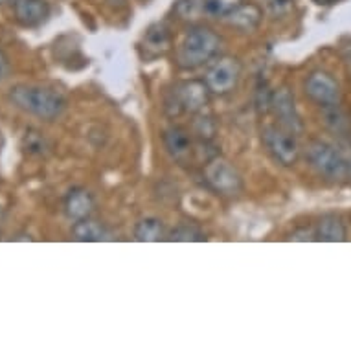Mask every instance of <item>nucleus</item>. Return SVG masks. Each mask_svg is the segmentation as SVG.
<instances>
[{
	"label": "nucleus",
	"instance_id": "obj_18",
	"mask_svg": "<svg viewBox=\"0 0 351 351\" xmlns=\"http://www.w3.org/2000/svg\"><path fill=\"white\" fill-rule=\"evenodd\" d=\"M243 0H202V10L212 17L225 19L232 10H236Z\"/></svg>",
	"mask_w": 351,
	"mask_h": 351
},
{
	"label": "nucleus",
	"instance_id": "obj_17",
	"mask_svg": "<svg viewBox=\"0 0 351 351\" xmlns=\"http://www.w3.org/2000/svg\"><path fill=\"white\" fill-rule=\"evenodd\" d=\"M145 45H147V50H155V53H160L164 50H167L169 34H167L166 26L156 24V26L149 28L147 35H145Z\"/></svg>",
	"mask_w": 351,
	"mask_h": 351
},
{
	"label": "nucleus",
	"instance_id": "obj_11",
	"mask_svg": "<svg viewBox=\"0 0 351 351\" xmlns=\"http://www.w3.org/2000/svg\"><path fill=\"white\" fill-rule=\"evenodd\" d=\"M164 145H166L167 153L171 155L173 160L186 164L191 158L193 153V144L188 131H184L182 127H169L164 131Z\"/></svg>",
	"mask_w": 351,
	"mask_h": 351
},
{
	"label": "nucleus",
	"instance_id": "obj_22",
	"mask_svg": "<svg viewBox=\"0 0 351 351\" xmlns=\"http://www.w3.org/2000/svg\"><path fill=\"white\" fill-rule=\"evenodd\" d=\"M24 142H26V149H28L29 153H39V155H43L45 149H48L47 140L43 138L39 133H34V131H28V133H26Z\"/></svg>",
	"mask_w": 351,
	"mask_h": 351
},
{
	"label": "nucleus",
	"instance_id": "obj_6",
	"mask_svg": "<svg viewBox=\"0 0 351 351\" xmlns=\"http://www.w3.org/2000/svg\"><path fill=\"white\" fill-rule=\"evenodd\" d=\"M204 180L213 191L225 197L239 195L243 190L241 175L237 173V169L230 162L223 160V158H213L212 162H208L206 169H204Z\"/></svg>",
	"mask_w": 351,
	"mask_h": 351
},
{
	"label": "nucleus",
	"instance_id": "obj_13",
	"mask_svg": "<svg viewBox=\"0 0 351 351\" xmlns=\"http://www.w3.org/2000/svg\"><path fill=\"white\" fill-rule=\"evenodd\" d=\"M94 206H96V202H94L93 193L85 188H74L64 199V213L72 221L90 217Z\"/></svg>",
	"mask_w": 351,
	"mask_h": 351
},
{
	"label": "nucleus",
	"instance_id": "obj_3",
	"mask_svg": "<svg viewBox=\"0 0 351 351\" xmlns=\"http://www.w3.org/2000/svg\"><path fill=\"white\" fill-rule=\"evenodd\" d=\"M307 162L315 171L331 182H340L351 173V164L335 145L317 140L307 145Z\"/></svg>",
	"mask_w": 351,
	"mask_h": 351
},
{
	"label": "nucleus",
	"instance_id": "obj_7",
	"mask_svg": "<svg viewBox=\"0 0 351 351\" xmlns=\"http://www.w3.org/2000/svg\"><path fill=\"white\" fill-rule=\"evenodd\" d=\"M241 80V63L236 58H221L208 69L204 81L210 93L226 96L234 93Z\"/></svg>",
	"mask_w": 351,
	"mask_h": 351
},
{
	"label": "nucleus",
	"instance_id": "obj_1",
	"mask_svg": "<svg viewBox=\"0 0 351 351\" xmlns=\"http://www.w3.org/2000/svg\"><path fill=\"white\" fill-rule=\"evenodd\" d=\"M10 99L24 112L47 121L59 118L66 107V101L61 94L37 85H15L10 90Z\"/></svg>",
	"mask_w": 351,
	"mask_h": 351
},
{
	"label": "nucleus",
	"instance_id": "obj_25",
	"mask_svg": "<svg viewBox=\"0 0 351 351\" xmlns=\"http://www.w3.org/2000/svg\"><path fill=\"white\" fill-rule=\"evenodd\" d=\"M110 4H123V2H125V0H109Z\"/></svg>",
	"mask_w": 351,
	"mask_h": 351
},
{
	"label": "nucleus",
	"instance_id": "obj_4",
	"mask_svg": "<svg viewBox=\"0 0 351 351\" xmlns=\"http://www.w3.org/2000/svg\"><path fill=\"white\" fill-rule=\"evenodd\" d=\"M208 99H210V88L206 81H182L173 88L171 98L166 101V109L169 110V114H180V112L199 114L208 105Z\"/></svg>",
	"mask_w": 351,
	"mask_h": 351
},
{
	"label": "nucleus",
	"instance_id": "obj_26",
	"mask_svg": "<svg viewBox=\"0 0 351 351\" xmlns=\"http://www.w3.org/2000/svg\"><path fill=\"white\" fill-rule=\"evenodd\" d=\"M15 0H0V4H13Z\"/></svg>",
	"mask_w": 351,
	"mask_h": 351
},
{
	"label": "nucleus",
	"instance_id": "obj_2",
	"mask_svg": "<svg viewBox=\"0 0 351 351\" xmlns=\"http://www.w3.org/2000/svg\"><path fill=\"white\" fill-rule=\"evenodd\" d=\"M221 37L206 26H195L186 32L184 39L177 48V66L182 70H195L210 63L219 53Z\"/></svg>",
	"mask_w": 351,
	"mask_h": 351
},
{
	"label": "nucleus",
	"instance_id": "obj_14",
	"mask_svg": "<svg viewBox=\"0 0 351 351\" xmlns=\"http://www.w3.org/2000/svg\"><path fill=\"white\" fill-rule=\"evenodd\" d=\"M72 237L75 241L83 243H101V241H110L112 234L105 228L101 223L94 221V219L86 217L81 221H74L72 226Z\"/></svg>",
	"mask_w": 351,
	"mask_h": 351
},
{
	"label": "nucleus",
	"instance_id": "obj_24",
	"mask_svg": "<svg viewBox=\"0 0 351 351\" xmlns=\"http://www.w3.org/2000/svg\"><path fill=\"white\" fill-rule=\"evenodd\" d=\"M315 4L318 6H329V4H335V2H339V0H313Z\"/></svg>",
	"mask_w": 351,
	"mask_h": 351
},
{
	"label": "nucleus",
	"instance_id": "obj_10",
	"mask_svg": "<svg viewBox=\"0 0 351 351\" xmlns=\"http://www.w3.org/2000/svg\"><path fill=\"white\" fill-rule=\"evenodd\" d=\"M13 12L19 23L26 28H39L50 17V4L47 0H15Z\"/></svg>",
	"mask_w": 351,
	"mask_h": 351
},
{
	"label": "nucleus",
	"instance_id": "obj_21",
	"mask_svg": "<svg viewBox=\"0 0 351 351\" xmlns=\"http://www.w3.org/2000/svg\"><path fill=\"white\" fill-rule=\"evenodd\" d=\"M193 129H195V134L201 140L208 142L215 136V121L210 118V116H199L193 123Z\"/></svg>",
	"mask_w": 351,
	"mask_h": 351
},
{
	"label": "nucleus",
	"instance_id": "obj_8",
	"mask_svg": "<svg viewBox=\"0 0 351 351\" xmlns=\"http://www.w3.org/2000/svg\"><path fill=\"white\" fill-rule=\"evenodd\" d=\"M305 94L318 104L324 109L329 107H339L340 98V86L339 83L328 74V72H313L307 81H305Z\"/></svg>",
	"mask_w": 351,
	"mask_h": 351
},
{
	"label": "nucleus",
	"instance_id": "obj_12",
	"mask_svg": "<svg viewBox=\"0 0 351 351\" xmlns=\"http://www.w3.org/2000/svg\"><path fill=\"white\" fill-rule=\"evenodd\" d=\"M263 19V10L254 4V2H241L236 10H232L225 17V21L232 28L239 32H254L261 24Z\"/></svg>",
	"mask_w": 351,
	"mask_h": 351
},
{
	"label": "nucleus",
	"instance_id": "obj_19",
	"mask_svg": "<svg viewBox=\"0 0 351 351\" xmlns=\"http://www.w3.org/2000/svg\"><path fill=\"white\" fill-rule=\"evenodd\" d=\"M263 8L272 19H282L293 12L294 0H263Z\"/></svg>",
	"mask_w": 351,
	"mask_h": 351
},
{
	"label": "nucleus",
	"instance_id": "obj_23",
	"mask_svg": "<svg viewBox=\"0 0 351 351\" xmlns=\"http://www.w3.org/2000/svg\"><path fill=\"white\" fill-rule=\"evenodd\" d=\"M10 74H12V64H10L8 58L4 56V52L0 50V83L6 81L10 77Z\"/></svg>",
	"mask_w": 351,
	"mask_h": 351
},
{
	"label": "nucleus",
	"instance_id": "obj_5",
	"mask_svg": "<svg viewBox=\"0 0 351 351\" xmlns=\"http://www.w3.org/2000/svg\"><path fill=\"white\" fill-rule=\"evenodd\" d=\"M261 138H263L267 151L274 156L278 164L285 167L296 164L300 156V147L291 131L283 129L282 125H267L261 133Z\"/></svg>",
	"mask_w": 351,
	"mask_h": 351
},
{
	"label": "nucleus",
	"instance_id": "obj_15",
	"mask_svg": "<svg viewBox=\"0 0 351 351\" xmlns=\"http://www.w3.org/2000/svg\"><path fill=\"white\" fill-rule=\"evenodd\" d=\"M315 237L318 241L337 243L344 241L346 239V226L337 215H326L320 219V223L317 225L315 230Z\"/></svg>",
	"mask_w": 351,
	"mask_h": 351
},
{
	"label": "nucleus",
	"instance_id": "obj_16",
	"mask_svg": "<svg viewBox=\"0 0 351 351\" xmlns=\"http://www.w3.org/2000/svg\"><path fill=\"white\" fill-rule=\"evenodd\" d=\"M164 236H166L164 223L156 217L142 219V221H138L136 226H134V237H136V241L155 243L164 239Z\"/></svg>",
	"mask_w": 351,
	"mask_h": 351
},
{
	"label": "nucleus",
	"instance_id": "obj_9",
	"mask_svg": "<svg viewBox=\"0 0 351 351\" xmlns=\"http://www.w3.org/2000/svg\"><path fill=\"white\" fill-rule=\"evenodd\" d=\"M271 110L274 112V116H276L283 129H287L293 134L302 133L304 123H302V118H300L296 104H294L293 93L289 90L287 86H282V88L272 93Z\"/></svg>",
	"mask_w": 351,
	"mask_h": 351
},
{
	"label": "nucleus",
	"instance_id": "obj_20",
	"mask_svg": "<svg viewBox=\"0 0 351 351\" xmlns=\"http://www.w3.org/2000/svg\"><path fill=\"white\" fill-rule=\"evenodd\" d=\"M171 241H204V234L191 225H180L169 234Z\"/></svg>",
	"mask_w": 351,
	"mask_h": 351
}]
</instances>
